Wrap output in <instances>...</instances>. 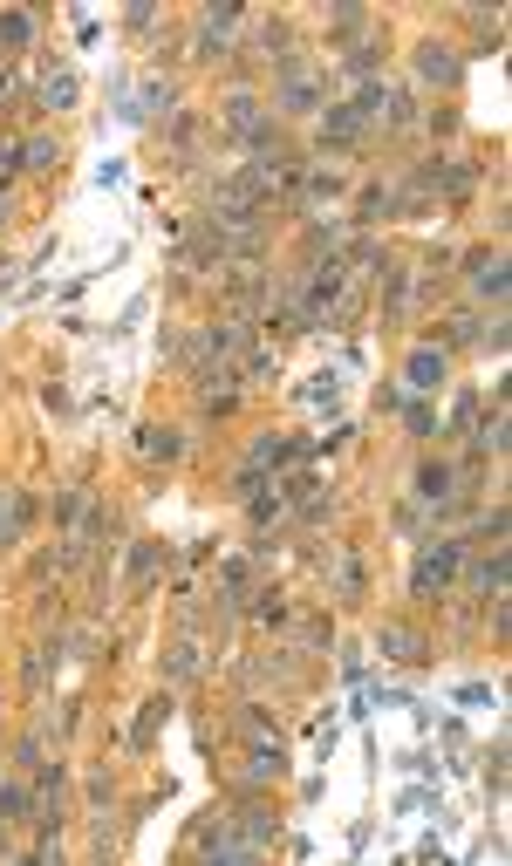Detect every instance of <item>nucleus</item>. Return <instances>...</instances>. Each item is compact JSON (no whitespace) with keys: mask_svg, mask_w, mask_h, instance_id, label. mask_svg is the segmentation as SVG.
Masks as SVG:
<instances>
[{"mask_svg":"<svg viewBox=\"0 0 512 866\" xmlns=\"http://www.w3.org/2000/svg\"><path fill=\"white\" fill-rule=\"evenodd\" d=\"M28 35H35L28 14H0V41H7V48H28Z\"/></svg>","mask_w":512,"mask_h":866,"instance_id":"25","label":"nucleus"},{"mask_svg":"<svg viewBox=\"0 0 512 866\" xmlns=\"http://www.w3.org/2000/svg\"><path fill=\"white\" fill-rule=\"evenodd\" d=\"M0 853H7V819H0Z\"/></svg>","mask_w":512,"mask_h":866,"instance_id":"32","label":"nucleus"},{"mask_svg":"<svg viewBox=\"0 0 512 866\" xmlns=\"http://www.w3.org/2000/svg\"><path fill=\"white\" fill-rule=\"evenodd\" d=\"M465 273H472V294H478V301H506V253H472V260H465Z\"/></svg>","mask_w":512,"mask_h":866,"instance_id":"7","label":"nucleus"},{"mask_svg":"<svg viewBox=\"0 0 512 866\" xmlns=\"http://www.w3.org/2000/svg\"><path fill=\"white\" fill-rule=\"evenodd\" d=\"M14 171H21V144H7V137H0V178H14Z\"/></svg>","mask_w":512,"mask_h":866,"instance_id":"31","label":"nucleus"},{"mask_svg":"<svg viewBox=\"0 0 512 866\" xmlns=\"http://www.w3.org/2000/svg\"><path fill=\"white\" fill-rule=\"evenodd\" d=\"M403 382H410L417 396H431L437 382H444V348H410V362H403Z\"/></svg>","mask_w":512,"mask_h":866,"instance_id":"8","label":"nucleus"},{"mask_svg":"<svg viewBox=\"0 0 512 866\" xmlns=\"http://www.w3.org/2000/svg\"><path fill=\"white\" fill-rule=\"evenodd\" d=\"M444 341H451V348H458V341H485L478 314H451V321H444Z\"/></svg>","mask_w":512,"mask_h":866,"instance_id":"24","label":"nucleus"},{"mask_svg":"<svg viewBox=\"0 0 512 866\" xmlns=\"http://www.w3.org/2000/svg\"><path fill=\"white\" fill-rule=\"evenodd\" d=\"M321 566L335 573V601H362V566H355V553H321Z\"/></svg>","mask_w":512,"mask_h":866,"instance_id":"11","label":"nucleus"},{"mask_svg":"<svg viewBox=\"0 0 512 866\" xmlns=\"http://www.w3.org/2000/svg\"><path fill=\"white\" fill-rule=\"evenodd\" d=\"M280 771H287V751H280V737H274V744L260 737V744H253V757H246V778H253V785H267V778H280Z\"/></svg>","mask_w":512,"mask_h":866,"instance_id":"13","label":"nucleus"},{"mask_svg":"<svg viewBox=\"0 0 512 866\" xmlns=\"http://www.w3.org/2000/svg\"><path fill=\"white\" fill-rule=\"evenodd\" d=\"M280 110L287 116L321 110V89H315V76H308V55H280Z\"/></svg>","mask_w":512,"mask_h":866,"instance_id":"1","label":"nucleus"},{"mask_svg":"<svg viewBox=\"0 0 512 866\" xmlns=\"http://www.w3.org/2000/svg\"><path fill=\"white\" fill-rule=\"evenodd\" d=\"M164 566H171V553H164L158 539H137V553H130V580H158Z\"/></svg>","mask_w":512,"mask_h":866,"instance_id":"15","label":"nucleus"},{"mask_svg":"<svg viewBox=\"0 0 512 866\" xmlns=\"http://www.w3.org/2000/svg\"><path fill=\"white\" fill-rule=\"evenodd\" d=\"M472 444H478V451H485V457H506V444H512V423H506V410L492 416V423H485V430H478Z\"/></svg>","mask_w":512,"mask_h":866,"instance_id":"18","label":"nucleus"},{"mask_svg":"<svg viewBox=\"0 0 512 866\" xmlns=\"http://www.w3.org/2000/svg\"><path fill=\"white\" fill-rule=\"evenodd\" d=\"M41 103H48V110H69V103H76V76H48L41 82Z\"/></svg>","mask_w":512,"mask_h":866,"instance_id":"23","label":"nucleus"},{"mask_svg":"<svg viewBox=\"0 0 512 866\" xmlns=\"http://www.w3.org/2000/svg\"><path fill=\"white\" fill-rule=\"evenodd\" d=\"M321 137H328V144H355V137H362V116H355V103L321 110Z\"/></svg>","mask_w":512,"mask_h":866,"instance_id":"12","label":"nucleus"},{"mask_svg":"<svg viewBox=\"0 0 512 866\" xmlns=\"http://www.w3.org/2000/svg\"><path fill=\"white\" fill-rule=\"evenodd\" d=\"M178 451H185L178 430H164V423H144V430H137V457H144V464H171Z\"/></svg>","mask_w":512,"mask_h":866,"instance_id":"10","label":"nucleus"},{"mask_svg":"<svg viewBox=\"0 0 512 866\" xmlns=\"http://www.w3.org/2000/svg\"><path fill=\"white\" fill-rule=\"evenodd\" d=\"M164 716H171V703H164V696H151V703H144V716L130 723V744H137V751H144V744L158 737V723H164Z\"/></svg>","mask_w":512,"mask_h":866,"instance_id":"16","label":"nucleus"},{"mask_svg":"<svg viewBox=\"0 0 512 866\" xmlns=\"http://www.w3.org/2000/svg\"><path fill=\"white\" fill-rule=\"evenodd\" d=\"M342 239H349V226H342V219H315V226H308V253H328V260H335V246H342Z\"/></svg>","mask_w":512,"mask_h":866,"instance_id":"17","label":"nucleus"},{"mask_svg":"<svg viewBox=\"0 0 512 866\" xmlns=\"http://www.w3.org/2000/svg\"><path fill=\"white\" fill-rule=\"evenodd\" d=\"M14 764H21V771H41V737H21V744H14Z\"/></svg>","mask_w":512,"mask_h":866,"instance_id":"29","label":"nucleus"},{"mask_svg":"<svg viewBox=\"0 0 512 866\" xmlns=\"http://www.w3.org/2000/svg\"><path fill=\"white\" fill-rule=\"evenodd\" d=\"M472 416H478V396H458V410H451V430H472Z\"/></svg>","mask_w":512,"mask_h":866,"instance_id":"30","label":"nucleus"},{"mask_svg":"<svg viewBox=\"0 0 512 866\" xmlns=\"http://www.w3.org/2000/svg\"><path fill=\"white\" fill-rule=\"evenodd\" d=\"M362 669H369V655H362L355 641H342V676H349V682H362Z\"/></svg>","mask_w":512,"mask_h":866,"instance_id":"28","label":"nucleus"},{"mask_svg":"<svg viewBox=\"0 0 512 866\" xmlns=\"http://www.w3.org/2000/svg\"><path fill=\"white\" fill-rule=\"evenodd\" d=\"M246 382H280V355L274 348H246V369H239Z\"/></svg>","mask_w":512,"mask_h":866,"instance_id":"19","label":"nucleus"},{"mask_svg":"<svg viewBox=\"0 0 512 866\" xmlns=\"http://www.w3.org/2000/svg\"><path fill=\"white\" fill-rule=\"evenodd\" d=\"M28 519H35V498L21 485H0V546H21Z\"/></svg>","mask_w":512,"mask_h":866,"instance_id":"5","label":"nucleus"},{"mask_svg":"<svg viewBox=\"0 0 512 866\" xmlns=\"http://www.w3.org/2000/svg\"><path fill=\"white\" fill-rule=\"evenodd\" d=\"M444 505H458V471L444 457H424L417 464V512H444Z\"/></svg>","mask_w":512,"mask_h":866,"instance_id":"3","label":"nucleus"},{"mask_svg":"<svg viewBox=\"0 0 512 866\" xmlns=\"http://www.w3.org/2000/svg\"><path fill=\"white\" fill-rule=\"evenodd\" d=\"M226 130L246 137V144H260V137H267V110H260V96L233 89V96H226Z\"/></svg>","mask_w":512,"mask_h":866,"instance_id":"4","label":"nucleus"},{"mask_svg":"<svg viewBox=\"0 0 512 866\" xmlns=\"http://www.w3.org/2000/svg\"><path fill=\"white\" fill-rule=\"evenodd\" d=\"M55 137H28V144H21V171H48V164H55Z\"/></svg>","mask_w":512,"mask_h":866,"instance_id":"22","label":"nucleus"},{"mask_svg":"<svg viewBox=\"0 0 512 866\" xmlns=\"http://www.w3.org/2000/svg\"><path fill=\"white\" fill-rule=\"evenodd\" d=\"M383 655H396V662L417 669V662H431V641L417 635V628H403V621H390V628H383Z\"/></svg>","mask_w":512,"mask_h":866,"instance_id":"9","label":"nucleus"},{"mask_svg":"<svg viewBox=\"0 0 512 866\" xmlns=\"http://www.w3.org/2000/svg\"><path fill=\"white\" fill-rule=\"evenodd\" d=\"M301 396H308V403H315V410H335V403H342V376H335V369H321V376L308 382V389H301Z\"/></svg>","mask_w":512,"mask_h":866,"instance_id":"20","label":"nucleus"},{"mask_svg":"<svg viewBox=\"0 0 512 866\" xmlns=\"http://www.w3.org/2000/svg\"><path fill=\"white\" fill-rule=\"evenodd\" d=\"M342 62H349V76H369V69H376V48H369V41H349Z\"/></svg>","mask_w":512,"mask_h":866,"instance_id":"26","label":"nucleus"},{"mask_svg":"<svg viewBox=\"0 0 512 866\" xmlns=\"http://www.w3.org/2000/svg\"><path fill=\"white\" fill-rule=\"evenodd\" d=\"M0 226H7V198H0Z\"/></svg>","mask_w":512,"mask_h":866,"instance_id":"33","label":"nucleus"},{"mask_svg":"<svg viewBox=\"0 0 512 866\" xmlns=\"http://www.w3.org/2000/svg\"><path fill=\"white\" fill-rule=\"evenodd\" d=\"M164 676H171V682H192V676H198V641H178V648H171Z\"/></svg>","mask_w":512,"mask_h":866,"instance_id":"21","label":"nucleus"},{"mask_svg":"<svg viewBox=\"0 0 512 866\" xmlns=\"http://www.w3.org/2000/svg\"><path fill=\"white\" fill-rule=\"evenodd\" d=\"M458 560H465V546H458V539H437V546H424V560H417V573H410V587H417V594H437V587H451Z\"/></svg>","mask_w":512,"mask_h":866,"instance_id":"2","label":"nucleus"},{"mask_svg":"<svg viewBox=\"0 0 512 866\" xmlns=\"http://www.w3.org/2000/svg\"><path fill=\"white\" fill-rule=\"evenodd\" d=\"M417 76L437 82V89H451V82L465 76V62H458V48H444V41H424V48H417Z\"/></svg>","mask_w":512,"mask_h":866,"instance_id":"6","label":"nucleus"},{"mask_svg":"<svg viewBox=\"0 0 512 866\" xmlns=\"http://www.w3.org/2000/svg\"><path fill=\"white\" fill-rule=\"evenodd\" d=\"M403 416H410V430H417V437H437V416H431V403H403Z\"/></svg>","mask_w":512,"mask_h":866,"instance_id":"27","label":"nucleus"},{"mask_svg":"<svg viewBox=\"0 0 512 866\" xmlns=\"http://www.w3.org/2000/svg\"><path fill=\"white\" fill-rule=\"evenodd\" d=\"M233 826H239V839H246V846H260V853H267V846H274V832H280V819H267L260 805H246Z\"/></svg>","mask_w":512,"mask_h":866,"instance_id":"14","label":"nucleus"}]
</instances>
